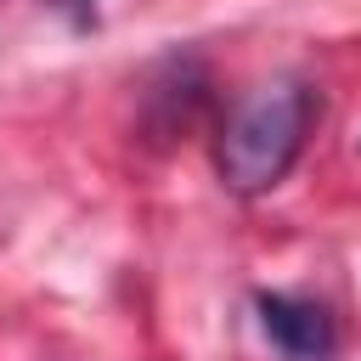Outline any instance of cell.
<instances>
[{"label": "cell", "instance_id": "1", "mask_svg": "<svg viewBox=\"0 0 361 361\" xmlns=\"http://www.w3.org/2000/svg\"><path fill=\"white\" fill-rule=\"evenodd\" d=\"M316 107H322L316 90L299 85V79L265 85L259 96H248V102L226 118V130H220V141H214V169H220V180H226L231 192H243V197L271 192V186L293 169V158L305 152V135H310V124H316Z\"/></svg>", "mask_w": 361, "mask_h": 361}, {"label": "cell", "instance_id": "2", "mask_svg": "<svg viewBox=\"0 0 361 361\" xmlns=\"http://www.w3.org/2000/svg\"><path fill=\"white\" fill-rule=\"evenodd\" d=\"M254 310H259L265 338H271L288 361H327V355L338 350V327H333V316H327L322 305H310V299H293V293H259Z\"/></svg>", "mask_w": 361, "mask_h": 361}, {"label": "cell", "instance_id": "3", "mask_svg": "<svg viewBox=\"0 0 361 361\" xmlns=\"http://www.w3.org/2000/svg\"><path fill=\"white\" fill-rule=\"evenodd\" d=\"M51 6H56L73 28H90V23H96V0H51Z\"/></svg>", "mask_w": 361, "mask_h": 361}]
</instances>
